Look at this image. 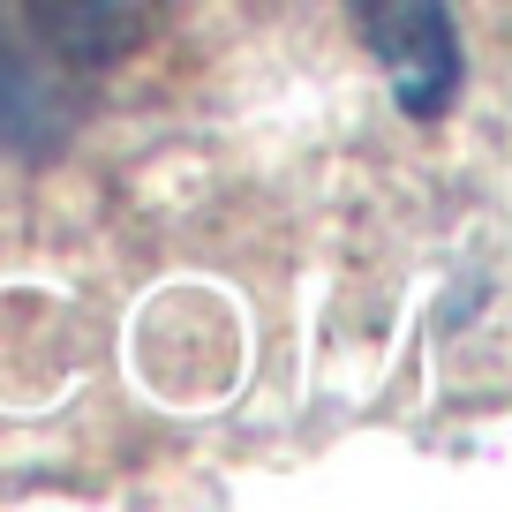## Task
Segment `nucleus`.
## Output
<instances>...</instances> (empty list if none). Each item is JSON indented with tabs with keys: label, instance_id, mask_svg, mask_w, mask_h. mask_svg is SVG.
Segmentation results:
<instances>
[{
	"label": "nucleus",
	"instance_id": "1",
	"mask_svg": "<svg viewBox=\"0 0 512 512\" xmlns=\"http://www.w3.org/2000/svg\"><path fill=\"white\" fill-rule=\"evenodd\" d=\"M151 0H0V144L53 159L98 76L136 53Z\"/></svg>",
	"mask_w": 512,
	"mask_h": 512
},
{
	"label": "nucleus",
	"instance_id": "2",
	"mask_svg": "<svg viewBox=\"0 0 512 512\" xmlns=\"http://www.w3.org/2000/svg\"><path fill=\"white\" fill-rule=\"evenodd\" d=\"M347 16L415 121H437L460 98V23L445 0H347Z\"/></svg>",
	"mask_w": 512,
	"mask_h": 512
}]
</instances>
